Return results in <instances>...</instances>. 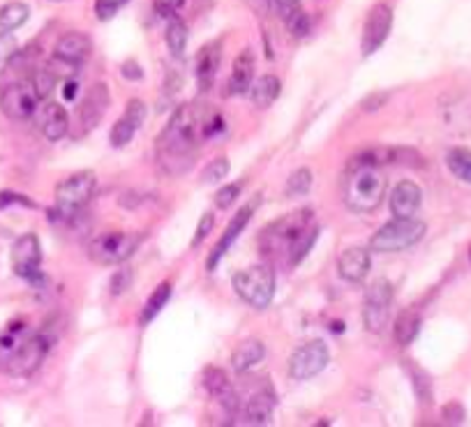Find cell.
Listing matches in <instances>:
<instances>
[{
	"label": "cell",
	"mask_w": 471,
	"mask_h": 427,
	"mask_svg": "<svg viewBox=\"0 0 471 427\" xmlns=\"http://www.w3.org/2000/svg\"><path fill=\"white\" fill-rule=\"evenodd\" d=\"M204 139L201 132V111H196L192 104L176 109V114L167 123L164 132L157 139V155L160 164L169 173L180 176L195 162L199 141Z\"/></svg>",
	"instance_id": "cell-1"
},
{
	"label": "cell",
	"mask_w": 471,
	"mask_h": 427,
	"mask_svg": "<svg viewBox=\"0 0 471 427\" xmlns=\"http://www.w3.org/2000/svg\"><path fill=\"white\" fill-rule=\"evenodd\" d=\"M386 195V176L377 164L361 162L353 157L349 164L347 179H345V204L353 213H372L379 208Z\"/></svg>",
	"instance_id": "cell-2"
},
{
	"label": "cell",
	"mask_w": 471,
	"mask_h": 427,
	"mask_svg": "<svg viewBox=\"0 0 471 427\" xmlns=\"http://www.w3.org/2000/svg\"><path fill=\"white\" fill-rule=\"evenodd\" d=\"M317 227L314 224V213L308 208L292 213L287 217H280L277 222H273L271 227L261 233L259 248L261 255L273 259V257H289L293 245L298 243V239H303L305 233L312 231Z\"/></svg>",
	"instance_id": "cell-3"
},
{
	"label": "cell",
	"mask_w": 471,
	"mask_h": 427,
	"mask_svg": "<svg viewBox=\"0 0 471 427\" xmlns=\"http://www.w3.org/2000/svg\"><path fill=\"white\" fill-rule=\"evenodd\" d=\"M95 187H98V179L92 171H79L65 179L56 187V208L49 211V215L60 217V220L74 217L92 199Z\"/></svg>",
	"instance_id": "cell-4"
},
{
	"label": "cell",
	"mask_w": 471,
	"mask_h": 427,
	"mask_svg": "<svg viewBox=\"0 0 471 427\" xmlns=\"http://www.w3.org/2000/svg\"><path fill=\"white\" fill-rule=\"evenodd\" d=\"M425 222L416 217H396L393 222L384 224L379 231L370 239V249L374 252H402L421 243L425 236Z\"/></svg>",
	"instance_id": "cell-5"
},
{
	"label": "cell",
	"mask_w": 471,
	"mask_h": 427,
	"mask_svg": "<svg viewBox=\"0 0 471 427\" xmlns=\"http://www.w3.org/2000/svg\"><path fill=\"white\" fill-rule=\"evenodd\" d=\"M233 289L245 303L266 309L275 296V273L268 266H252L233 275Z\"/></svg>",
	"instance_id": "cell-6"
},
{
	"label": "cell",
	"mask_w": 471,
	"mask_h": 427,
	"mask_svg": "<svg viewBox=\"0 0 471 427\" xmlns=\"http://www.w3.org/2000/svg\"><path fill=\"white\" fill-rule=\"evenodd\" d=\"M139 243V233H104V236H98V239L91 240L88 252H91V257L98 261V264H123V261H127L135 255Z\"/></svg>",
	"instance_id": "cell-7"
},
{
	"label": "cell",
	"mask_w": 471,
	"mask_h": 427,
	"mask_svg": "<svg viewBox=\"0 0 471 427\" xmlns=\"http://www.w3.org/2000/svg\"><path fill=\"white\" fill-rule=\"evenodd\" d=\"M39 92L35 88L33 79H22V82H14L3 91L0 95V109L3 114L12 120H26L38 111L39 104Z\"/></svg>",
	"instance_id": "cell-8"
},
{
	"label": "cell",
	"mask_w": 471,
	"mask_h": 427,
	"mask_svg": "<svg viewBox=\"0 0 471 427\" xmlns=\"http://www.w3.org/2000/svg\"><path fill=\"white\" fill-rule=\"evenodd\" d=\"M393 309V287L388 280H377L370 284L363 303V324L370 333H381L390 319Z\"/></svg>",
	"instance_id": "cell-9"
},
{
	"label": "cell",
	"mask_w": 471,
	"mask_h": 427,
	"mask_svg": "<svg viewBox=\"0 0 471 427\" xmlns=\"http://www.w3.org/2000/svg\"><path fill=\"white\" fill-rule=\"evenodd\" d=\"M328 361H331V353H328L326 342L310 340L292 353V358H289V374L298 379V381H305V379L317 377L328 365Z\"/></svg>",
	"instance_id": "cell-10"
},
{
	"label": "cell",
	"mask_w": 471,
	"mask_h": 427,
	"mask_svg": "<svg viewBox=\"0 0 471 427\" xmlns=\"http://www.w3.org/2000/svg\"><path fill=\"white\" fill-rule=\"evenodd\" d=\"M42 248L35 233H26L12 248V271L28 282H42Z\"/></svg>",
	"instance_id": "cell-11"
},
{
	"label": "cell",
	"mask_w": 471,
	"mask_h": 427,
	"mask_svg": "<svg viewBox=\"0 0 471 427\" xmlns=\"http://www.w3.org/2000/svg\"><path fill=\"white\" fill-rule=\"evenodd\" d=\"M390 28H393V10L386 3H379L370 10L363 26V38H361V54L372 56L384 47L388 39Z\"/></svg>",
	"instance_id": "cell-12"
},
{
	"label": "cell",
	"mask_w": 471,
	"mask_h": 427,
	"mask_svg": "<svg viewBox=\"0 0 471 427\" xmlns=\"http://www.w3.org/2000/svg\"><path fill=\"white\" fill-rule=\"evenodd\" d=\"M49 352V342L42 336H28L14 346V352L7 356V368L14 374H31L42 365L44 356Z\"/></svg>",
	"instance_id": "cell-13"
},
{
	"label": "cell",
	"mask_w": 471,
	"mask_h": 427,
	"mask_svg": "<svg viewBox=\"0 0 471 427\" xmlns=\"http://www.w3.org/2000/svg\"><path fill=\"white\" fill-rule=\"evenodd\" d=\"M146 120V104L141 100H130L127 109H125L123 118L116 120V125L111 127V146L123 148L127 146L132 139H135L136 130Z\"/></svg>",
	"instance_id": "cell-14"
},
{
	"label": "cell",
	"mask_w": 471,
	"mask_h": 427,
	"mask_svg": "<svg viewBox=\"0 0 471 427\" xmlns=\"http://www.w3.org/2000/svg\"><path fill=\"white\" fill-rule=\"evenodd\" d=\"M255 208H257V201H252V204L243 205V208H240V211L236 213V217H233L231 222H229V227L224 229L222 239L217 240V245L211 249V255H208V261H206L208 271H215V266L220 264V261H222V257L227 255V249L231 248L233 240L239 239L240 231H243L245 227H248L249 217H252Z\"/></svg>",
	"instance_id": "cell-15"
},
{
	"label": "cell",
	"mask_w": 471,
	"mask_h": 427,
	"mask_svg": "<svg viewBox=\"0 0 471 427\" xmlns=\"http://www.w3.org/2000/svg\"><path fill=\"white\" fill-rule=\"evenodd\" d=\"M109 102H111V98H109L107 83H92V86L88 88L86 98H83L82 102V109H79V118H82L83 130L91 132L98 127L104 111H107Z\"/></svg>",
	"instance_id": "cell-16"
},
{
	"label": "cell",
	"mask_w": 471,
	"mask_h": 427,
	"mask_svg": "<svg viewBox=\"0 0 471 427\" xmlns=\"http://www.w3.org/2000/svg\"><path fill=\"white\" fill-rule=\"evenodd\" d=\"M204 388L208 390V393L215 397L220 405H222V409L227 411L229 416H233L236 411H239V395H236V390L231 388V384H229V377L222 372L220 368H206V372H204Z\"/></svg>",
	"instance_id": "cell-17"
},
{
	"label": "cell",
	"mask_w": 471,
	"mask_h": 427,
	"mask_svg": "<svg viewBox=\"0 0 471 427\" xmlns=\"http://www.w3.org/2000/svg\"><path fill=\"white\" fill-rule=\"evenodd\" d=\"M370 266H372V257L365 248H349L345 249L337 259V273H340L342 280L353 282H363L365 275L370 273Z\"/></svg>",
	"instance_id": "cell-18"
},
{
	"label": "cell",
	"mask_w": 471,
	"mask_h": 427,
	"mask_svg": "<svg viewBox=\"0 0 471 427\" xmlns=\"http://www.w3.org/2000/svg\"><path fill=\"white\" fill-rule=\"evenodd\" d=\"M423 192L414 180H402L390 195V213L396 217H414L421 208Z\"/></svg>",
	"instance_id": "cell-19"
},
{
	"label": "cell",
	"mask_w": 471,
	"mask_h": 427,
	"mask_svg": "<svg viewBox=\"0 0 471 427\" xmlns=\"http://www.w3.org/2000/svg\"><path fill=\"white\" fill-rule=\"evenodd\" d=\"M252 79H255V54H252V49H243L239 58L233 60L227 92L229 95H245L252 88Z\"/></svg>",
	"instance_id": "cell-20"
},
{
	"label": "cell",
	"mask_w": 471,
	"mask_h": 427,
	"mask_svg": "<svg viewBox=\"0 0 471 427\" xmlns=\"http://www.w3.org/2000/svg\"><path fill=\"white\" fill-rule=\"evenodd\" d=\"M217 70H220V44L211 42L196 56V86L201 92L211 91Z\"/></svg>",
	"instance_id": "cell-21"
},
{
	"label": "cell",
	"mask_w": 471,
	"mask_h": 427,
	"mask_svg": "<svg viewBox=\"0 0 471 427\" xmlns=\"http://www.w3.org/2000/svg\"><path fill=\"white\" fill-rule=\"evenodd\" d=\"M273 411H275V395L268 388H264L257 395H252L248 405H245V421H248V425L257 427L271 425Z\"/></svg>",
	"instance_id": "cell-22"
},
{
	"label": "cell",
	"mask_w": 471,
	"mask_h": 427,
	"mask_svg": "<svg viewBox=\"0 0 471 427\" xmlns=\"http://www.w3.org/2000/svg\"><path fill=\"white\" fill-rule=\"evenodd\" d=\"M67 114L60 104L49 102L39 111V127L49 141H58L67 135Z\"/></svg>",
	"instance_id": "cell-23"
},
{
	"label": "cell",
	"mask_w": 471,
	"mask_h": 427,
	"mask_svg": "<svg viewBox=\"0 0 471 427\" xmlns=\"http://www.w3.org/2000/svg\"><path fill=\"white\" fill-rule=\"evenodd\" d=\"M88 54H91V39L83 33H65L56 42L54 56L76 63V65H82L83 60L88 58Z\"/></svg>",
	"instance_id": "cell-24"
},
{
	"label": "cell",
	"mask_w": 471,
	"mask_h": 427,
	"mask_svg": "<svg viewBox=\"0 0 471 427\" xmlns=\"http://www.w3.org/2000/svg\"><path fill=\"white\" fill-rule=\"evenodd\" d=\"M264 356H266L264 342H259V340H255V337H252V340L240 342L239 349L233 352L231 368L236 370L239 374H243V372H248L249 368H255L257 362L264 361Z\"/></svg>",
	"instance_id": "cell-25"
},
{
	"label": "cell",
	"mask_w": 471,
	"mask_h": 427,
	"mask_svg": "<svg viewBox=\"0 0 471 427\" xmlns=\"http://www.w3.org/2000/svg\"><path fill=\"white\" fill-rule=\"evenodd\" d=\"M249 91H252V104H255L257 109H268L277 98H280L282 83L277 76L266 74L261 76L259 82L255 83V88H249Z\"/></svg>",
	"instance_id": "cell-26"
},
{
	"label": "cell",
	"mask_w": 471,
	"mask_h": 427,
	"mask_svg": "<svg viewBox=\"0 0 471 427\" xmlns=\"http://www.w3.org/2000/svg\"><path fill=\"white\" fill-rule=\"evenodd\" d=\"M421 314L416 309H405L396 321V342L400 346H409L416 340L418 330H421Z\"/></svg>",
	"instance_id": "cell-27"
},
{
	"label": "cell",
	"mask_w": 471,
	"mask_h": 427,
	"mask_svg": "<svg viewBox=\"0 0 471 427\" xmlns=\"http://www.w3.org/2000/svg\"><path fill=\"white\" fill-rule=\"evenodd\" d=\"M171 292H174L171 282H162V284H157V289L151 293V298H148V303L144 305V309H141V319H139L141 324L144 326L151 324L157 314L162 312V308L169 303V298H171Z\"/></svg>",
	"instance_id": "cell-28"
},
{
	"label": "cell",
	"mask_w": 471,
	"mask_h": 427,
	"mask_svg": "<svg viewBox=\"0 0 471 427\" xmlns=\"http://www.w3.org/2000/svg\"><path fill=\"white\" fill-rule=\"evenodd\" d=\"M28 10L26 3H19V0H12L7 5L0 7V30H17L19 26L28 22Z\"/></svg>",
	"instance_id": "cell-29"
},
{
	"label": "cell",
	"mask_w": 471,
	"mask_h": 427,
	"mask_svg": "<svg viewBox=\"0 0 471 427\" xmlns=\"http://www.w3.org/2000/svg\"><path fill=\"white\" fill-rule=\"evenodd\" d=\"M446 164H449L455 179L471 185V151H467V148H453L446 155Z\"/></svg>",
	"instance_id": "cell-30"
},
{
	"label": "cell",
	"mask_w": 471,
	"mask_h": 427,
	"mask_svg": "<svg viewBox=\"0 0 471 427\" xmlns=\"http://www.w3.org/2000/svg\"><path fill=\"white\" fill-rule=\"evenodd\" d=\"M188 38H190V35H188V26H185L179 17L169 19L167 33H164L169 51L174 56H183L185 47H188Z\"/></svg>",
	"instance_id": "cell-31"
},
{
	"label": "cell",
	"mask_w": 471,
	"mask_h": 427,
	"mask_svg": "<svg viewBox=\"0 0 471 427\" xmlns=\"http://www.w3.org/2000/svg\"><path fill=\"white\" fill-rule=\"evenodd\" d=\"M312 180L314 176L310 169L303 167L298 169V171H293L287 180V196H293V199H296V196H305L310 189H312Z\"/></svg>",
	"instance_id": "cell-32"
},
{
	"label": "cell",
	"mask_w": 471,
	"mask_h": 427,
	"mask_svg": "<svg viewBox=\"0 0 471 427\" xmlns=\"http://www.w3.org/2000/svg\"><path fill=\"white\" fill-rule=\"evenodd\" d=\"M409 374H412L414 381V390H416V397L423 402V405H428L432 400V386H430V377L423 370H416V365H409Z\"/></svg>",
	"instance_id": "cell-33"
},
{
	"label": "cell",
	"mask_w": 471,
	"mask_h": 427,
	"mask_svg": "<svg viewBox=\"0 0 471 427\" xmlns=\"http://www.w3.org/2000/svg\"><path fill=\"white\" fill-rule=\"evenodd\" d=\"M229 169L231 167H229L227 157H217V160H213V162L204 169V173H201V180H204L206 185L220 183V180H224L229 176Z\"/></svg>",
	"instance_id": "cell-34"
},
{
	"label": "cell",
	"mask_w": 471,
	"mask_h": 427,
	"mask_svg": "<svg viewBox=\"0 0 471 427\" xmlns=\"http://www.w3.org/2000/svg\"><path fill=\"white\" fill-rule=\"evenodd\" d=\"M240 192H243V183H231V185H224V187L217 189L215 195V205L217 208H231L233 204H236V199L240 196Z\"/></svg>",
	"instance_id": "cell-35"
},
{
	"label": "cell",
	"mask_w": 471,
	"mask_h": 427,
	"mask_svg": "<svg viewBox=\"0 0 471 427\" xmlns=\"http://www.w3.org/2000/svg\"><path fill=\"white\" fill-rule=\"evenodd\" d=\"M130 0H95V14H98L100 22H109L114 19Z\"/></svg>",
	"instance_id": "cell-36"
},
{
	"label": "cell",
	"mask_w": 471,
	"mask_h": 427,
	"mask_svg": "<svg viewBox=\"0 0 471 427\" xmlns=\"http://www.w3.org/2000/svg\"><path fill=\"white\" fill-rule=\"evenodd\" d=\"M284 22H287L289 33L296 35V38H305V35L310 33V28H312V22H310V17L303 10H296L292 17H287Z\"/></svg>",
	"instance_id": "cell-37"
},
{
	"label": "cell",
	"mask_w": 471,
	"mask_h": 427,
	"mask_svg": "<svg viewBox=\"0 0 471 427\" xmlns=\"http://www.w3.org/2000/svg\"><path fill=\"white\" fill-rule=\"evenodd\" d=\"M185 3H188V0H155V12L169 22V19L179 17Z\"/></svg>",
	"instance_id": "cell-38"
},
{
	"label": "cell",
	"mask_w": 471,
	"mask_h": 427,
	"mask_svg": "<svg viewBox=\"0 0 471 427\" xmlns=\"http://www.w3.org/2000/svg\"><path fill=\"white\" fill-rule=\"evenodd\" d=\"M213 224H215V217H213V213H204V217H201L199 224H196L195 239H192V248H196L199 243H204V239H206L208 233L213 231Z\"/></svg>",
	"instance_id": "cell-39"
},
{
	"label": "cell",
	"mask_w": 471,
	"mask_h": 427,
	"mask_svg": "<svg viewBox=\"0 0 471 427\" xmlns=\"http://www.w3.org/2000/svg\"><path fill=\"white\" fill-rule=\"evenodd\" d=\"M130 284H132V271L130 268H123V271H118L114 277H111V293H114V296H120V293H125L130 289Z\"/></svg>",
	"instance_id": "cell-40"
},
{
	"label": "cell",
	"mask_w": 471,
	"mask_h": 427,
	"mask_svg": "<svg viewBox=\"0 0 471 427\" xmlns=\"http://www.w3.org/2000/svg\"><path fill=\"white\" fill-rule=\"evenodd\" d=\"M14 54H17V39H14V35H10V30H3L0 33V63L10 60Z\"/></svg>",
	"instance_id": "cell-41"
},
{
	"label": "cell",
	"mask_w": 471,
	"mask_h": 427,
	"mask_svg": "<svg viewBox=\"0 0 471 427\" xmlns=\"http://www.w3.org/2000/svg\"><path fill=\"white\" fill-rule=\"evenodd\" d=\"M7 205H26V208H35V204L28 196L14 195V192H0V208Z\"/></svg>",
	"instance_id": "cell-42"
},
{
	"label": "cell",
	"mask_w": 471,
	"mask_h": 427,
	"mask_svg": "<svg viewBox=\"0 0 471 427\" xmlns=\"http://www.w3.org/2000/svg\"><path fill=\"white\" fill-rule=\"evenodd\" d=\"M271 5L275 7V12L282 19L292 17L293 12L301 10V0H271Z\"/></svg>",
	"instance_id": "cell-43"
},
{
	"label": "cell",
	"mask_w": 471,
	"mask_h": 427,
	"mask_svg": "<svg viewBox=\"0 0 471 427\" xmlns=\"http://www.w3.org/2000/svg\"><path fill=\"white\" fill-rule=\"evenodd\" d=\"M386 100H388V92L374 91V92H370V95L363 100V102H361V107H363V111H377V109L384 107Z\"/></svg>",
	"instance_id": "cell-44"
},
{
	"label": "cell",
	"mask_w": 471,
	"mask_h": 427,
	"mask_svg": "<svg viewBox=\"0 0 471 427\" xmlns=\"http://www.w3.org/2000/svg\"><path fill=\"white\" fill-rule=\"evenodd\" d=\"M120 74H123L125 79H130V82H139V79H144V70H141V65L136 60H127V63H123Z\"/></svg>",
	"instance_id": "cell-45"
},
{
	"label": "cell",
	"mask_w": 471,
	"mask_h": 427,
	"mask_svg": "<svg viewBox=\"0 0 471 427\" xmlns=\"http://www.w3.org/2000/svg\"><path fill=\"white\" fill-rule=\"evenodd\" d=\"M465 418V411H462V406L458 405V402H450V405L444 406V421L450 423V425H458V423Z\"/></svg>",
	"instance_id": "cell-46"
},
{
	"label": "cell",
	"mask_w": 471,
	"mask_h": 427,
	"mask_svg": "<svg viewBox=\"0 0 471 427\" xmlns=\"http://www.w3.org/2000/svg\"><path fill=\"white\" fill-rule=\"evenodd\" d=\"M76 91H79V83L74 82V79H67L65 82V91H63V95H65V100H74L76 98Z\"/></svg>",
	"instance_id": "cell-47"
},
{
	"label": "cell",
	"mask_w": 471,
	"mask_h": 427,
	"mask_svg": "<svg viewBox=\"0 0 471 427\" xmlns=\"http://www.w3.org/2000/svg\"><path fill=\"white\" fill-rule=\"evenodd\" d=\"M469 257H471V249H469Z\"/></svg>",
	"instance_id": "cell-48"
}]
</instances>
